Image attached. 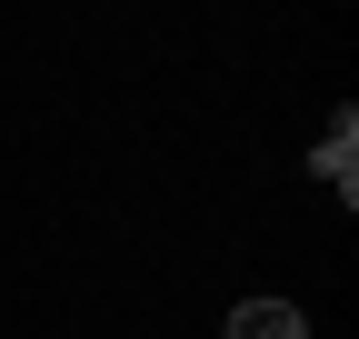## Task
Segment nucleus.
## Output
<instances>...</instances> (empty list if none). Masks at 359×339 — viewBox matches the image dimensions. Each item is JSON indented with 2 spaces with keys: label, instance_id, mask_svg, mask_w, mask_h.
<instances>
[{
  "label": "nucleus",
  "instance_id": "obj_1",
  "mask_svg": "<svg viewBox=\"0 0 359 339\" xmlns=\"http://www.w3.org/2000/svg\"><path fill=\"white\" fill-rule=\"evenodd\" d=\"M309 170L339 190V200H359V110H339L330 130H320V150H309Z\"/></svg>",
  "mask_w": 359,
  "mask_h": 339
},
{
  "label": "nucleus",
  "instance_id": "obj_2",
  "mask_svg": "<svg viewBox=\"0 0 359 339\" xmlns=\"http://www.w3.org/2000/svg\"><path fill=\"white\" fill-rule=\"evenodd\" d=\"M230 339H309V319L290 300H240L230 310Z\"/></svg>",
  "mask_w": 359,
  "mask_h": 339
}]
</instances>
